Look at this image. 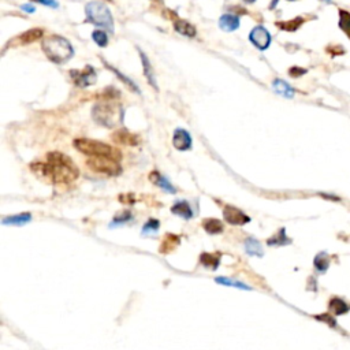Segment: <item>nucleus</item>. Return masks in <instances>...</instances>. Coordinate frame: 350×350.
<instances>
[{"instance_id": "obj_1", "label": "nucleus", "mask_w": 350, "mask_h": 350, "mask_svg": "<svg viewBox=\"0 0 350 350\" xmlns=\"http://www.w3.org/2000/svg\"><path fill=\"white\" fill-rule=\"evenodd\" d=\"M32 170L51 184H72L79 177L78 167L69 156L60 152L48 154L47 163L32 164Z\"/></svg>"}, {"instance_id": "obj_2", "label": "nucleus", "mask_w": 350, "mask_h": 350, "mask_svg": "<svg viewBox=\"0 0 350 350\" xmlns=\"http://www.w3.org/2000/svg\"><path fill=\"white\" fill-rule=\"evenodd\" d=\"M41 48L48 59L56 65L66 63L67 60L72 59L74 55V49L70 41L60 36H49L44 39Z\"/></svg>"}, {"instance_id": "obj_3", "label": "nucleus", "mask_w": 350, "mask_h": 350, "mask_svg": "<svg viewBox=\"0 0 350 350\" xmlns=\"http://www.w3.org/2000/svg\"><path fill=\"white\" fill-rule=\"evenodd\" d=\"M74 147L83 155L88 156H106V157H111L115 160H120L122 159V154L120 151L117 148H114L108 144L101 143V141H96V140H89V138H78L74 141Z\"/></svg>"}, {"instance_id": "obj_4", "label": "nucleus", "mask_w": 350, "mask_h": 350, "mask_svg": "<svg viewBox=\"0 0 350 350\" xmlns=\"http://www.w3.org/2000/svg\"><path fill=\"white\" fill-rule=\"evenodd\" d=\"M122 108L118 104H115L113 101H101L97 103L92 115L97 123H100L104 127H114L122 120Z\"/></svg>"}, {"instance_id": "obj_5", "label": "nucleus", "mask_w": 350, "mask_h": 350, "mask_svg": "<svg viewBox=\"0 0 350 350\" xmlns=\"http://www.w3.org/2000/svg\"><path fill=\"white\" fill-rule=\"evenodd\" d=\"M86 18L90 24L99 25L101 28H106L114 33V19L108 7L100 1H90L85 7Z\"/></svg>"}, {"instance_id": "obj_6", "label": "nucleus", "mask_w": 350, "mask_h": 350, "mask_svg": "<svg viewBox=\"0 0 350 350\" xmlns=\"http://www.w3.org/2000/svg\"><path fill=\"white\" fill-rule=\"evenodd\" d=\"M86 166L89 167L92 171L106 174L110 177H117L122 172V167L118 160L106 157V156H90V159L86 160Z\"/></svg>"}, {"instance_id": "obj_7", "label": "nucleus", "mask_w": 350, "mask_h": 350, "mask_svg": "<svg viewBox=\"0 0 350 350\" xmlns=\"http://www.w3.org/2000/svg\"><path fill=\"white\" fill-rule=\"evenodd\" d=\"M249 40L252 44L259 49H267L271 44V35L268 33V30L263 26H256L252 29L249 35Z\"/></svg>"}, {"instance_id": "obj_8", "label": "nucleus", "mask_w": 350, "mask_h": 350, "mask_svg": "<svg viewBox=\"0 0 350 350\" xmlns=\"http://www.w3.org/2000/svg\"><path fill=\"white\" fill-rule=\"evenodd\" d=\"M223 216L227 223H230L233 226H243L246 223H249L250 218L246 214H243L241 209H238L235 207H227L223 209Z\"/></svg>"}, {"instance_id": "obj_9", "label": "nucleus", "mask_w": 350, "mask_h": 350, "mask_svg": "<svg viewBox=\"0 0 350 350\" xmlns=\"http://www.w3.org/2000/svg\"><path fill=\"white\" fill-rule=\"evenodd\" d=\"M72 76L74 82L77 83L78 86H81V88H86V86L93 85L96 82V72L92 66H86L81 72L73 70Z\"/></svg>"}, {"instance_id": "obj_10", "label": "nucleus", "mask_w": 350, "mask_h": 350, "mask_svg": "<svg viewBox=\"0 0 350 350\" xmlns=\"http://www.w3.org/2000/svg\"><path fill=\"white\" fill-rule=\"evenodd\" d=\"M172 144L178 151H186V149H190V147H192V137L184 129H177L174 133Z\"/></svg>"}, {"instance_id": "obj_11", "label": "nucleus", "mask_w": 350, "mask_h": 350, "mask_svg": "<svg viewBox=\"0 0 350 350\" xmlns=\"http://www.w3.org/2000/svg\"><path fill=\"white\" fill-rule=\"evenodd\" d=\"M113 140L117 144L120 145H127V147H136L140 143L138 137L136 134H131L127 130H118L113 134Z\"/></svg>"}, {"instance_id": "obj_12", "label": "nucleus", "mask_w": 350, "mask_h": 350, "mask_svg": "<svg viewBox=\"0 0 350 350\" xmlns=\"http://www.w3.org/2000/svg\"><path fill=\"white\" fill-rule=\"evenodd\" d=\"M42 35H44V30L42 29H30L28 32L22 33L21 36L15 37L12 40V44H17V45H26V44H30V42L36 41L39 39H41Z\"/></svg>"}, {"instance_id": "obj_13", "label": "nucleus", "mask_w": 350, "mask_h": 350, "mask_svg": "<svg viewBox=\"0 0 350 350\" xmlns=\"http://www.w3.org/2000/svg\"><path fill=\"white\" fill-rule=\"evenodd\" d=\"M328 309H330V313L335 314V316H339V314H345L348 313L350 311V307L348 305V303L339 298V297H332L328 303Z\"/></svg>"}, {"instance_id": "obj_14", "label": "nucleus", "mask_w": 350, "mask_h": 350, "mask_svg": "<svg viewBox=\"0 0 350 350\" xmlns=\"http://www.w3.org/2000/svg\"><path fill=\"white\" fill-rule=\"evenodd\" d=\"M219 26L225 32H233V30L238 29L239 26V18L232 14H225L222 15L219 19Z\"/></svg>"}, {"instance_id": "obj_15", "label": "nucleus", "mask_w": 350, "mask_h": 350, "mask_svg": "<svg viewBox=\"0 0 350 350\" xmlns=\"http://www.w3.org/2000/svg\"><path fill=\"white\" fill-rule=\"evenodd\" d=\"M140 56H141V62H143V69H144V74L145 77L148 79V82L151 83V86H154L155 89L157 90V83H156V79H155V74L154 70H152V66H151V62L147 58V55L144 54L143 51H140Z\"/></svg>"}, {"instance_id": "obj_16", "label": "nucleus", "mask_w": 350, "mask_h": 350, "mask_svg": "<svg viewBox=\"0 0 350 350\" xmlns=\"http://www.w3.org/2000/svg\"><path fill=\"white\" fill-rule=\"evenodd\" d=\"M179 242H181V239H179L178 235H175V234H167L166 238L163 239V242H161L160 245V253H164V255L171 253L172 250L178 246Z\"/></svg>"}, {"instance_id": "obj_17", "label": "nucleus", "mask_w": 350, "mask_h": 350, "mask_svg": "<svg viewBox=\"0 0 350 350\" xmlns=\"http://www.w3.org/2000/svg\"><path fill=\"white\" fill-rule=\"evenodd\" d=\"M273 90L278 95L286 97V99H293V96H294V89L283 79H275L273 81Z\"/></svg>"}, {"instance_id": "obj_18", "label": "nucleus", "mask_w": 350, "mask_h": 350, "mask_svg": "<svg viewBox=\"0 0 350 350\" xmlns=\"http://www.w3.org/2000/svg\"><path fill=\"white\" fill-rule=\"evenodd\" d=\"M202 227L208 234H219L223 232L225 226L220 222L219 219H214V218H209V219L202 220Z\"/></svg>"}, {"instance_id": "obj_19", "label": "nucleus", "mask_w": 350, "mask_h": 350, "mask_svg": "<svg viewBox=\"0 0 350 350\" xmlns=\"http://www.w3.org/2000/svg\"><path fill=\"white\" fill-rule=\"evenodd\" d=\"M171 212L172 214L178 215L181 218H184V219H190V218L193 216V211H192V208H190V205L186 201L177 202V204L171 208Z\"/></svg>"}, {"instance_id": "obj_20", "label": "nucleus", "mask_w": 350, "mask_h": 350, "mask_svg": "<svg viewBox=\"0 0 350 350\" xmlns=\"http://www.w3.org/2000/svg\"><path fill=\"white\" fill-rule=\"evenodd\" d=\"M174 28H175V30H177L178 33L184 35V36H188V37L196 36V29H194V26L190 25L189 22H186V21H181V19L174 21Z\"/></svg>"}, {"instance_id": "obj_21", "label": "nucleus", "mask_w": 350, "mask_h": 350, "mask_svg": "<svg viewBox=\"0 0 350 350\" xmlns=\"http://www.w3.org/2000/svg\"><path fill=\"white\" fill-rule=\"evenodd\" d=\"M220 255H214V253H202L200 256V263L204 267L211 268V270H216L219 266Z\"/></svg>"}, {"instance_id": "obj_22", "label": "nucleus", "mask_w": 350, "mask_h": 350, "mask_svg": "<svg viewBox=\"0 0 350 350\" xmlns=\"http://www.w3.org/2000/svg\"><path fill=\"white\" fill-rule=\"evenodd\" d=\"M245 249L250 256H257V257L263 256V248H261L260 242L255 238H248L245 241Z\"/></svg>"}, {"instance_id": "obj_23", "label": "nucleus", "mask_w": 350, "mask_h": 350, "mask_svg": "<svg viewBox=\"0 0 350 350\" xmlns=\"http://www.w3.org/2000/svg\"><path fill=\"white\" fill-rule=\"evenodd\" d=\"M151 179H152L154 184L160 186L161 189H164L166 192H168V193H175V189L172 188L171 184H170L166 178H163L159 172H152V174H151Z\"/></svg>"}, {"instance_id": "obj_24", "label": "nucleus", "mask_w": 350, "mask_h": 350, "mask_svg": "<svg viewBox=\"0 0 350 350\" xmlns=\"http://www.w3.org/2000/svg\"><path fill=\"white\" fill-rule=\"evenodd\" d=\"M304 24V18L301 17H297V18L291 19V21H286V22H278L276 26L279 29L286 30V32H296L301 25Z\"/></svg>"}, {"instance_id": "obj_25", "label": "nucleus", "mask_w": 350, "mask_h": 350, "mask_svg": "<svg viewBox=\"0 0 350 350\" xmlns=\"http://www.w3.org/2000/svg\"><path fill=\"white\" fill-rule=\"evenodd\" d=\"M339 29L350 39V12L339 10Z\"/></svg>"}, {"instance_id": "obj_26", "label": "nucleus", "mask_w": 350, "mask_h": 350, "mask_svg": "<svg viewBox=\"0 0 350 350\" xmlns=\"http://www.w3.org/2000/svg\"><path fill=\"white\" fill-rule=\"evenodd\" d=\"M30 219H32V216H30L29 212H26V214H19V215H15V216L6 218V219H3V223H4V225L22 226L25 225V223L30 222Z\"/></svg>"}, {"instance_id": "obj_27", "label": "nucleus", "mask_w": 350, "mask_h": 350, "mask_svg": "<svg viewBox=\"0 0 350 350\" xmlns=\"http://www.w3.org/2000/svg\"><path fill=\"white\" fill-rule=\"evenodd\" d=\"M313 264L317 271L324 272V271H327L328 266H330V257H328L326 253H319V255L314 257Z\"/></svg>"}, {"instance_id": "obj_28", "label": "nucleus", "mask_w": 350, "mask_h": 350, "mask_svg": "<svg viewBox=\"0 0 350 350\" xmlns=\"http://www.w3.org/2000/svg\"><path fill=\"white\" fill-rule=\"evenodd\" d=\"M103 62H104V60H103ZM104 65H106V67H107L108 70H111V72H113V73H115V74L118 76L119 79H122V81H123V82H125L126 85H127V86H129V89L134 90L136 93H140V90H138V88H137V85H136V83H134V82H133V81H130L129 78H126L125 76L122 74V73H119L118 70H117V69H114L113 66L108 65L107 62H104Z\"/></svg>"}, {"instance_id": "obj_29", "label": "nucleus", "mask_w": 350, "mask_h": 350, "mask_svg": "<svg viewBox=\"0 0 350 350\" xmlns=\"http://www.w3.org/2000/svg\"><path fill=\"white\" fill-rule=\"evenodd\" d=\"M218 283H220V285H225V286H232V287H238V289H243V290H250L249 286H246L245 283H242V282H235V280H232V279L229 278H223V276H218V278L215 279Z\"/></svg>"}, {"instance_id": "obj_30", "label": "nucleus", "mask_w": 350, "mask_h": 350, "mask_svg": "<svg viewBox=\"0 0 350 350\" xmlns=\"http://www.w3.org/2000/svg\"><path fill=\"white\" fill-rule=\"evenodd\" d=\"M93 40H95V42L97 44V45H100V47H106L108 42V37L103 30H95V32H93Z\"/></svg>"}, {"instance_id": "obj_31", "label": "nucleus", "mask_w": 350, "mask_h": 350, "mask_svg": "<svg viewBox=\"0 0 350 350\" xmlns=\"http://www.w3.org/2000/svg\"><path fill=\"white\" fill-rule=\"evenodd\" d=\"M290 241L286 239L285 235V229L280 230V234H276L275 237H272L271 239H268V245H283V243H289Z\"/></svg>"}, {"instance_id": "obj_32", "label": "nucleus", "mask_w": 350, "mask_h": 350, "mask_svg": "<svg viewBox=\"0 0 350 350\" xmlns=\"http://www.w3.org/2000/svg\"><path fill=\"white\" fill-rule=\"evenodd\" d=\"M314 319L323 321V323H327L328 326H331V327L337 326V321H335V317H334V314L332 313L319 314V316H314Z\"/></svg>"}, {"instance_id": "obj_33", "label": "nucleus", "mask_w": 350, "mask_h": 350, "mask_svg": "<svg viewBox=\"0 0 350 350\" xmlns=\"http://www.w3.org/2000/svg\"><path fill=\"white\" fill-rule=\"evenodd\" d=\"M157 229H159V220L151 219L148 223H147V225L144 226L143 232L147 233V232H149V230H157Z\"/></svg>"}, {"instance_id": "obj_34", "label": "nucleus", "mask_w": 350, "mask_h": 350, "mask_svg": "<svg viewBox=\"0 0 350 350\" xmlns=\"http://www.w3.org/2000/svg\"><path fill=\"white\" fill-rule=\"evenodd\" d=\"M305 73H307V70H305V69H301V67H297V66H294V67H291L290 70H289V74H290L291 77H294V78L301 77V76H304Z\"/></svg>"}, {"instance_id": "obj_35", "label": "nucleus", "mask_w": 350, "mask_h": 350, "mask_svg": "<svg viewBox=\"0 0 350 350\" xmlns=\"http://www.w3.org/2000/svg\"><path fill=\"white\" fill-rule=\"evenodd\" d=\"M131 218L130 212H127V211H125V212H122L120 215H118L115 219H114V223H117V222H120V223H123V222H126V220H129Z\"/></svg>"}, {"instance_id": "obj_36", "label": "nucleus", "mask_w": 350, "mask_h": 350, "mask_svg": "<svg viewBox=\"0 0 350 350\" xmlns=\"http://www.w3.org/2000/svg\"><path fill=\"white\" fill-rule=\"evenodd\" d=\"M35 1H39V3H41V4H45V6H49V7H58V3H56L55 0H35Z\"/></svg>"}, {"instance_id": "obj_37", "label": "nucleus", "mask_w": 350, "mask_h": 350, "mask_svg": "<svg viewBox=\"0 0 350 350\" xmlns=\"http://www.w3.org/2000/svg\"><path fill=\"white\" fill-rule=\"evenodd\" d=\"M22 10H25L26 12L32 14V12H35V7L32 6V4H24V6H22Z\"/></svg>"}, {"instance_id": "obj_38", "label": "nucleus", "mask_w": 350, "mask_h": 350, "mask_svg": "<svg viewBox=\"0 0 350 350\" xmlns=\"http://www.w3.org/2000/svg\"><path fill=\"white\" fill-rule=\"evenodd\" d=\"M321 197H324V198H330V200H337V201H339V197H335V196H328V194H320Z\"/></svg>"}, {"instance_id": "obj_39", "label": "nucleus", "mask_w": 350, "mask_h": 350, "mask_svg": "<svg viewBox=\"0 0 350 350\" xmlns=\"http://www.w3.org/2000/svg\"><path fill=\"white\" fill-rule=\"evenodd\" d=\"M243 1H245V3H253L255 0H243Z\"/></svg>"}, {"instance_id": "obj_40", "label": "nucleus", "mask_w": 350, "mask_h": 350, "mask_svg": "<svg viewBox=\"0 0 350 350\" xmlns=\"http://www.w3.org/2000/svg\"><path fill=\"white\" fill-rule=\"evenodd\" d=\"M321 1H324V0H321ZM327 3H331V0H326Z\"/></svg>"}, {"instance_id": "obj_41", "label": "nucleus", "mask_w": 350, "mask_h": 350, "mask_svg": "<svg viewBox=\"0 0 350 350\" xmlns=\"http://www.w3.org/2000/svg\"><path fill=\"white\" fill-rule=\"evenodd\" d=\"M287 1H296V0H287Z\"/></svg>"}]
</instances>
